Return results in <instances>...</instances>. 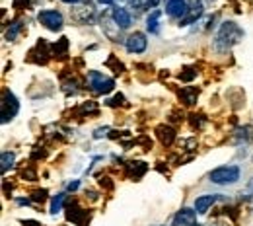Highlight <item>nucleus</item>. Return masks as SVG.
<instances>
[{
	"mask_svg": "<svg viewBox=\"0 0 253 226\" xmlns=\"http://www.w3.org/2000/svg\"><path fill=\"white\" fill-rule=\"evenodd\" d=\"M244 30L236 24V22H232V20H226V22H222L220 28H218V32L214 35V41H212V47H214V51L216 53H228V51H232L242 39H244Z\"/></svg>",
	"mask_w": 253,
	"mask_h": 226,
	"instance_id": "f257e3e1",
	"label": "nucleus"
},
{
	"mask_svg": "<svg viewBox=\"0 0 253 226\" xmlns=\"http://www.w3.org/2000/svg\"><path fill=\"white\" fill-rule=\"evenodd\" d=\"M242 178V168L236 164H228V166H220L216 170H212L209 174V180L216 185H234L238 183Z\"/></svg>",
	"mask_w": 253,
	"mask_h": 226,
	"instance_id": "f03ea898",
	"label": "nucleus"
},
{
	"mask_svg": "<svg viewBox=\"0 0 253 226\" xmlns=\"http://www.w3.org/2000/svg\"><path fill=\"white\" fill-rule=\"evenodd\" d=\"M70 18L76 22V24H82V26H92L95 22V8L92 2H80V4H74L70 8Z\"/></svg>",
	"mask_w": 253,
	"mask_h": 226,
	"instance_id": "7ed1b4c3",
	"label": "nucleus"
},
{
	"mask_svg": "<svg viewBox=\"0 0 253 226\" xmlns=\"http://www.w3.org/2000/svg\"><path fill=\"white\" fill-rule=\"evenodd\" d=\"M86 84H88V88H90L92 92H95V94H109V92L115 88L113 78L103 76L99 70H90V72H88Z\"/></svg>",
	"mask_w": 253,
	"mask_h": 226,
	"instance_id": "20e7f679",
	"label": "nucleus"
},
{
	"mask_svg": "<svg viewBox=\"0 0 253 226\" xmlns=\"http://www.w3.org/2000/svg\"><path fill=\"white\" fill-rule=\"evenodd\" d=\"M20 111V101L8 88H4L2 92V123L12 121Z\"/></svg>",
	"mask_w": 253,
	"mask_h": 226,
	"instance_id": "39448f33",
	"label": "nucleus"
},
{
	"mask_svg": "<svg viewBox=\"0 0 253 226\" xmlns=\"http://www.w3.org/2000/svg\"><path fill=\"white\" fill-rule=\"evenodd\" d=\"M37 20L41 26H45L49 32H61L64 26V18L59 10H41L37 14Z\"/></svg>",
	"mask_w": 253,
	"mask_h": 226,
	"instance_id": "423d86ee",
	"label": "nucleus"
},
{
	"mask_svg": "<svg viewBox=\"0 0 253 226\" xmlns=\"http://www.w3.org/2000/svg\"><path fill=\"white\" fill-rule=\"evenodd\" d=\"M101 32L103 35L107 37V39H111V41H123V37H121V28H119V24L115 22V18H113V10L111 12H105V14H101Z\"/></svg>",
	"mask_w": 253,
	"mask_h": 226,
	"instance_id": "0eeeda50",
	"label": "nucleus"
},
{
	"mask_svg": "<svg viewBox=\"0 0 253 226\" xmlns=\"http://www.w3.org/2000/svg\"><path fill=\"white\" fill-rule=\"evenodd\" d=\"M125 45H126V51H128V53H132V55H140V53L146 51V47H148V39H146V35H144L142 32H134L125 39Z\"/></svg>",
	"mask_w": 253,
	"mask_h": 226,
	"instance_id": "6e6552de",
	"label": "nucleus"
},
{
	"mask_svg": "<svg viewBox=\"0 0 253 226\" xmlns=\"http://www.w3.org/2000/svg\"><path fill=\"white\" fill-rule=\"evenodd\" d=\"M66 219H68L70 223H74V225L86 226V223L90 221V215H88V211H84L76 201H72V203H68V207H66Z\"/></svg>",
	"mask_w": 253,
	"mask_h": 226,
	"instance_id": "1a4fd4ad",
	"label": "nucleus"
},
{
	"mask_svg": "<svg viewBox=\"0 0 253 226\" xmlns=\"http://www.w3.org/2000/svg\"><path fill=\"white\" fill-rule=\"evenodd\" d=\"M189 2L187 0H168L166 2V14L169 18H175V20H183L189 12Z\"/></svg>",
	"mask_w": 253,
	"mask_h": 226,
	"instance_id": "9d476101",
	"label": "nucleus"
},
{
	"mask_svg": "<svg viewBox=\"0 0 253 226\" xmlns=\"http://www.w3.org/2000/svg\"><path fill=\"white\" fill-rule=\"evenodd\" d=\"M171 226H199L197 225V211L189 209V207H183L181 211L175 213Z\"/></svg>",
	"mask_w": 253,
	"mask_h": 226,
	"instance_id": "9b49d317",
	"label": "nucleus"
},
{
	"mask_svg": "<svg viewBox=\"0 0 253 226\" xmlns=\"http://www.w3.org/2000/svg\"><path fill=\"white\" fill-rule=\"evenodd\" d=\"M222 197L220 195H216V193H212V195H199L197 199H195V211H197V215H207L209 213V209L216 203V201H220Z\"/></svg>",
	"mask_w": 253,
	"mask_h": 226,
	"instance_id": "f8f14e48",
	"label": "nucleus"
},
{
	"mask_svg": "<svg viewBox=\"0 0 253 226\" xmlns=\"http://www.w3.org/2000/svg\"><path fill=\"white\" fill-rule=\"evenodd\" d=\"M203 12H205V4H203L201 0H195V2L191 4L187 16H185L183 20H179V26H191V24H195V22L203 16Z\"/></svg>",
	"mask_w": 253,
	"mask_h": 226,
	"instance_id": "ddd939ff",
	"label": "nucleus"
},
{
	"mask_svg": "<svg viewBox=\"0 0 253 226\" xmlns=\"http://www.w3.org/2000/svg\"><path fill=\"white\" fill-rule=\"evenodd\" d=\"M113 18H115V22L119 24L121 30H128V28L132 26V18H130V14L126 12L123 6L113 8Z\"/></svg>",
	"mask_w": 253,
	"mask_h": 226,
	"instance_id": "4468645a",
	"label": "nucleus"
},
{
	"mask_svg": "<svg viewBox=\"0 0 253 226\" xmlns=\"http://www.w3.org/2000/svg\"><path fill=\"white\" fill-rule=\"evenodd\" d=\"M156 135H158V140L164 146H171L173 140H175V131L171 129L169 125H160L156 129Z\"/></svg>",
	"mask_w": 253,
	"mask_h": 226,
	"instance_id": "2eb2a0df",
	"label": "nucleus"
},
{
	"mask_svg": "<svg viewBox=\"0 0 253 226\" xmlns=\"http://www.w3.org/2000/svg\"><path fill=\"white\" fill-rule=\"evenodd\" d=\"M146 170H148V166L144 162H128L126 164V176L132 180H140L146 174Z\"/></svg>",
	"mask_w": 253,
	"mask_h": 226,
	"instance_id": "dca6fc26",
	"label": "nucleus"
},
{
	"mask_svg": "<svg viewBox=\"0 0 253 226\" xmlns=\"http://www.w3.org/2000/svg\"><path fill=\"white\" fill-rule=\"evenodd\" d=\"M197 96H199V90L193 88V86H185L179 90V99L185 103V105H193L197 101Z\"/></svg>",
	"mask_w": 253,
	"mask_h": 226,
	"instance_id": "f3484780",
	"label": "nucleus"
},
{
	"mask_svg": "<svg viewBox=\"0 0 253 226\" xmlns=\"http://www.w3.org/2000/svg\"><path fill=\"white\" fill-rule=\"evenodd\" d=\"M160 16H162V12H160L158 8L148 14V18H146V30L150 33H160Z\"/></svg>",
	"mask_w": 253,
	"mask_h": 226,
	"instance_id": "a211bd4d",
	"label": "nucleus"
},
{
	"mask_svg": "<svg viewBox=\"0 0 253 226\" xmlns=\"http://www.w3.org/2000/svg\"><path fill=\"white\" fill-rule=\"evenodd\" d=\"M253 138V127H240L236 131V142H250Z\"/></svg>",
	"mask_w": 253,
	"mask_h": 226,
	"instance_id": "6ab92c4d",
	"label": "nucleus"
},
{
	"mask_svg": "<svg viewBox=\"0 0 253 226\" xmlns=\"http://www.w3.org/2000/svg\"><path fill=\"white\" fill-rule=\"evenodd\" d=\"M68 53V39L66 37H61L55 45H53V55L55 57H64Z\"/></svg>",
	"mask_w": 253,
	"mask_h": 226,
	"instance_id": "aec40b11",
	"label": "nucleus"
},
{
	"mask_svg": "<svg viewBox=\"0 0 253 226\" xmlns=\"http://www.w3.org/2000/svg\"><path fill=\"white\" fill-rule=\"evenodd\" d=\"M20 32H22V20H14V22L10 24L8 32H6V39H8V41H16V37L20 35Z\"/></svg>",
	"mask_w": 253,
	"mask_h": 226,
	"instance_id": "412c9836",
	"label": "nucleus"
},
{
	"mask_svg": "<svg viewBox=\"0 0 253 226\" xmlns=\"http://www.w3.org/2000/svg\"><path fill=\"white\" fill-rule=\"evenodd\" d=\"M14 162H16V156H14V152H10V150H4L2 152V166H0V170H2V174H6L12 166H14Z\"/></svg>",
	"mask_w": 253,
	"mask_h": 226,
	"instance_id": "4be33fe9",
	"label": "nucleus"
},
{
	"mask_svg": "<svg viewBox=\"0 0 253 226\" xmlns=\"http://www.w3.org/2000/svg\"><path fill=\"white\" fill-rule=\"evenodd\" d=\"M66 201V193H57L51 201V215H57L59 211H63V205Z\"/></svg>",
	"mask_w": 253,
	"mask_h": 226,
	"instance_id": "5701e85b",
	"label": "nucleus"
},
{
	"mask_svg": "<svg viewBox=\"0 0 253 226\" xmlns=\"http://www.w3.org/2000/svg\"><path fill=\"white\" fill-rule=\"evenodd\" d=\"M78 111H80L82 115H90V113L95 115V113H97V103H95V101H84V103L78 107Z\"/></svg>",
	"mask_w": 253,
	"mask_h": 226,
	"instance_id": "b1692460",
	"label": "nucleus"
},
{
	"mask_svg": "<svg viewBox=\"0 0 253 226\" xmlns=\"http://www.w3.org/2000/svg\"><path fill=\"white\" fill-rule=\"evenodd\" d=\"M189 117H191V127H193V129H195V127L201 129V127L205 125V115H201V113H191Z\"/></svg>",
	"mask_w": 253,
	"mask_h": 226,
	"instance_id": "393cba45",
	"label": "nucleus"
},
{
	"mask_svg": "<svg viewBox=\"0 0 253 226\" xmlns=\"http://www.w3.org/2000/svg\"><path fill=\"white\" fill-rule=\"evenodd\" d=\"M195 76H197V70H193V68H185V72H181V74H179V80H181V82H191Z\"/></svg>",
	"mask_w": 253,
	"mask_h": 226,
	"instance_id": "a878e982",
	"label": "nucleus"
},
{
	"mask_svg": "<svg viewBox=\"0 0 253 226\" xmlns=\"http://www.w3.org/2000/svg\"><path fill=\"white\" fill-rule=\"evenodd\" d=\"M123 103H125V97H123V94H117L113 99H109V101H107V105H111V107H117V105H123Z\"/></svg>",
	"mask_w": 253,
	"mask_h": 226,
	"instance_id": "bb28decb",
	"label": "nucleus"
},
{
	"mask_svg": "<svg viewBox=\"0 0 253 226\" xmlns=\"http://www.w3.org/2000/svg\"><path fill=\"white\" fill-rule=\"evenodd\" d=\"M45 199H47V191H45V189H41V191H35V193H33V201H35V203H43Z\"/></svg>",
	"mask_w": 253,
	"mask_h": 226,
	"instance_id": "cd10ccee",
	"label": "nucleus"
},
{
	"mask_svg": "<svg viewBox=\"0 0 253 226\" xmlns=\"http://www.w3.org/2000/svg\"><path fill=\"white\" fill-rule=\"evenodd\" d=\"M107 135H109V127H99V129H95L94 138H101V136H107Z\"/></svg>",
	"mask_w": 253,
	"mask_h": 226,
	"instance_id": "c85d7f7f",
	"label": "nucleus"
},
{
	"mask_svg": "<svg viewBox=\"0 0 253 226\" xmlns=\"http://www.w3.org/2000/svg\"><path fill=\"white\" fill-rule=\"evenodd\" d=\"M28 4H30V0H14V2H12V8L22 10V8H26Z\"/></svg>",
	"mask_w": 253,
	"mask_h": 226,
	"instance_id": "c756f323",
	"label": "nucleus"
},
{
	"mask_svg": "<svg viewBox=\"0 0 253 226\" xmlns=\"http://www.w3.org/2000/svg\"><path fill=\"white\" fill-rule=\"evenodd\" d=\"M99 185L105 187V189H113V183L109 181V178H101V180H99Z\"/></svg>",
	"mask_w": 253,
	"mask_h": 226,
	"instance_id": "7c9ffc66",
	"label": "nucleus"
},
{
	"mask_svg": "<svg viewBox=\"0 0 253 226\" xmlns=\"http://www.w3.org/2000/svg\"><path fill=\"white\" fill-rule=\"evenodd\" d=\"M158 4H160V0H146V2H144L146 8H154V10L158 8Z\"/></svg>",
	"mask_w": 253,
	"mask_h": 226,
	"instance_id": "2f4dec72",
	"label": "nucleus"
},
{
	"mask_svg": "<svg viewBox=\"0 0 253 226\" xmlns=\"http://www.w3.org/2000/svg\"><path fill=\"white\" fill-rule=\"evenodd\" d=\"M78 185H80V181H70V183H68V191H76Z\"/></svg>",
	"mask_w": 253,
	"mask_h": 226,
	"instance_id": "473e14b6",
	"label": "nucleus"
},
{
	"mask_svg": "<svg viewBox=\"0 0 253 226\" xmlns=\"http://www.w3.org/2000/svg\"><path fill=\"white\" fill-rule=\"evenodd\" d=\"M132 8H142V0H128Z\"/></svg>",
	"mask_w": 253,
	"mask_h": 226,
	"instance_id": "72a5a7b5",
	"label": "nucleus"
},
{
	"mask_svg": "<svg viewBox=\"0 0 253 226\" xmlns=\"http://www.w3.org/2000/svg\"><path fill=\"white\" fill-rule=\"evenodd\" d=\"M22 225L24 226H41L37 221H22Z\"/></svg>",
	"mask_w": 253,
	"mask_h": 226,
	"instance_id": "f704fd0d",
	"label": "nucleus"
},
{
	"mask_svg": "<svg viewBox=\"0 0 253 226\" xmlns=\"http://www.w3.org/2000/svg\"><path fill=\"white\" fill-rule=\"evenodd\" d=\"M64 86H70V82H68V84H64ZM72 86H78V82H74ZM72 90H74V94L78 92V88H72ZM64 92H66V94H70V88H64Z\"/></svg>",
	"mask_w": 253,
	"mask_h": 226,
	"instance_id": "c9c22d12",
	"label": "nucleus"
},
{
	"mask_svg": "<svg viewBox=\"0 0 253 226\" xmlns=\"http://www.w3.org/2000/svg\"><path fill=\"white\" fill-rule=\"evenodd\" d=\"M64 4H72V6H74V4H80V0H63Z\"/></svg>",
	"mask_w": 253,
	"mask_h": 226,
	"instance_id": "e433bc0d",
	"label": "nucleus"
},
{
	"mask_svg": "<svg viewBox=\"0 0 253 226\" xmlns=\"http://www.w3.org/2000/svg\"><path fill=\"white\" fill-rule=\"evenodd\" d=\"M97 2H99V4H103V6H109L113 0H97Z\"/></svg>",
	"mask_w": 253,
	"mask_h": 226,
	"instance_id": "4c0bfd02",
	"label": "nucleus"
},
{
	"mask_svg": "<svg viewBox=\"0 0 253 226\" xmlns=\"http://www.w3.org/2000/svg\"><path fill=\"white\" fill-rule=\"evenodd\" d=\"M117 2H119V4H123V2H126V0H117Z\"/></svg>",
	"mask_w": 253,
	"mask_h": 226,
	"instance_id": "58836bf2",
	"label": "nucleus"
},
{
	"mask_svg": "<svg viewBox=\"0 0 253 226\" xmlns=\"http://www.w3.org/2000/svg\"><path fill=\"white\" fill-rule=\"evenodd\" d=\"M252 162H253V156H252Z\"/></svg>",
	"mask_w": 253,
	"mask_h": 226,
	"instance_id": "ea45409f",
	"label": "nucleus"
}]
</instances>
